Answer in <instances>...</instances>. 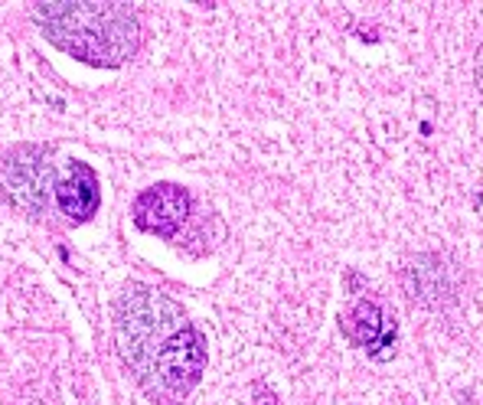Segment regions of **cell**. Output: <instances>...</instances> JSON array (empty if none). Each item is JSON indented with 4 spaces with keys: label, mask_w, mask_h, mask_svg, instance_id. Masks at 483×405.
<instances>
[{
    "label": "cell",
    "mask_w": 483,
    "mask_h": 405,
    "mask_svg": "<svg viewBox=\"0 0 483 405\" xmlns=\"http://www.w3.org/2000/svg\"><path fill=\"white\" fill-rule=\"evenodd\" d=\"M30 20L56 50L96 69H118L141 50V20L131 4L52 0L33 4Z\"/></svg>",
    "instance_id": "1"
},
{
    "label": "cell",
    "mask_w": 483,
    "mask_h": 405,
    "mask_svg": "<svg viewBox=\"0 0 483 405\" xmlns=\"http://www.w3.org/2000/svg\"><path fill=\"white\" fill-rule=\"evenodd\" d=\"M187 324H190L187 310L160 288H150L144 281H128L121 288L114 301V346L121 363L134 373L141 386L150 376L160 346Z\"/></svg>",
    "instance_id": "2"
},
{
    "label": "cell",
    "mask_w": 483,
    "mask_h": 405,
    "mask_svg": "<svg viewBox=\"0 0 483 405\" xmlns=\"http://www.w3.org/2000/svg\"><path fill=\"white\" fill-rule=\"evenodd\" d=\"M206 370V340L193 324L173 334L157 354L144 389L157 405H183Z\"/></svg>",
    "instance_id": "3"
},
{
    "label": "cell",
    "mask_w": 483,
    "mask_h": 405,
    "mask_svg": "<svg viewBox=\"0 0 483 405\" xmlns=\"http://www.w3.org/2000/svg\"><path fill=\"white\" fill-rule=\"evenodd\" d=\"M0 180L10 203L26 216H43L56 197L59 170L52 164V151L43 144H17L0 164Z\"/></svg>",
    "instance_id": "4"
},
{
    "label": "cell",
    "mask_w": 483,
    "mask_h": 405,
    "mask_svg": "<svg viewBox=\"0 0 483 405\" xmlns=\"http://www.w3.org/2000/svg\"><path fill=\"white\" fill-rule=\"evenodd\" d=\"M131 216L141 233L173 239L190 216V193L183 190L180 183H154L138 193Z\"/></svg>",
    "instance_id": "5"
},
{
    "label": "cell",
    "mask_w": 483,
    "mask_h": 405,
    "mask_svg": "<svg viewBox=\"0 0 483 405\" xmlns=\"http://www.w3.org/2000/svg\"><path fill=\"white\" fill-rule=\"evenodd\" d=\"M406 294L422 308H448L454 301V278L438 252H422L402 268Z\"/></svg>",
    "instance_id": "6"
},
{
    "label": "cell",
    "mask_w": 483,
    "mask_h": 405,
    "mask_svg": "<svg viewBox=\"0 0 483 405\" xmlns=\"http://www.w3.org/2000/svg\"><path fill=\"white\" fill-rule=\"evenodd\" d=\"M102 203V190H98V177L96 170L82 161H72L69 173L59 180L56 187V207L62 216H69L72 223H86L98 213Z\"/></svg>",
    "instance_id": "7"
},
{
    "label": "cell",
    "mask_w": 483,
    "mask_h": 405,
    "mask_svg": "<svg viewBox=\"0 0 483 405\" xmlns=\"http://www.w3.org/2000/svg\"><path fill=\"white\" fill-rule=\"evenodd\" d=\"M340 327H343V336L353 346L372 350V344H376L382 336V330H386V314H382V308L372 301V298H362V301H356L353 308L346 310L343 320H340Z\"/></svg>",
    "instance_id": "8"
},
{
    "label": "cell",
    "mask_w": 483,
    "mask_h": 405,
    "mask_svg": "<svg viewBox=\"0 0 483 405\" xmlns=\"http://www.w3.org/2000/svg\"><path fill=\"white\" fill-rule=\"evenodd\" d=\"M477 82H480V88H483V46H480V52H477Z\"/></svg>",
    "instance_id": "9"
}]
</instances>
